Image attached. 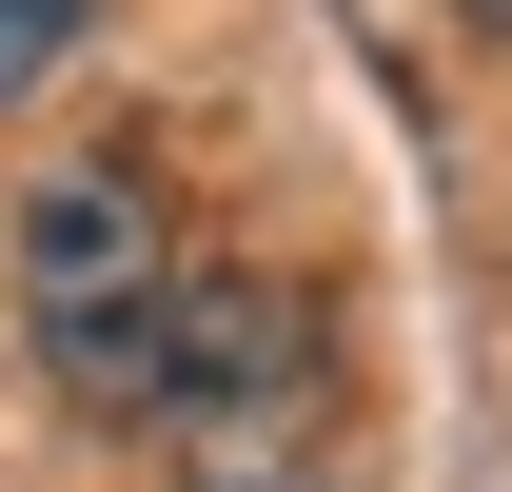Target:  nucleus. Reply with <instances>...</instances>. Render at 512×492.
<instances>
[{"mask_svg":"<svg viewBox=\"0 0 512 492\" xmlns=\"http://www.w3.org/2000/svg\"><path fill=\"white\" fill-rule=\"evenodd\" d=\"M0 296L60 374V414L138 433L158 414V315H178V237H158V178L138 158H60V178H20L0 217Z\"/></svg>","mask_w":512,"mask_h":492,"instance_id":"f257e3e1","label":"nucleus"},{"mask_svg":"<svg viewBox=\"0 0 512 492\" xmlns=\"http://www.w3.org/2000/svg\"><path fill=\"white\" fill-rule=\"evenodd\" d=\"M79 20H99V0H0V99H20V79H60Z\"/></svg>","mask_w":512,"mask_h":492,"instance_id":"f03ea898","label":"nucleus"},{"mask_svg":"<svg viewBox=\"0 0 512 492\" xmlns=\"http://www.w3.org/2000/svg\"><path fill=\"white\" fill-rule=\"evenodd\" d=\"M453 20H473V40H512V0H453Z\"/></svg>","mask_w":512,"mask_h":492,"instance_id":"7ed1b4c3","label":"nucleus"}]
</instances>
